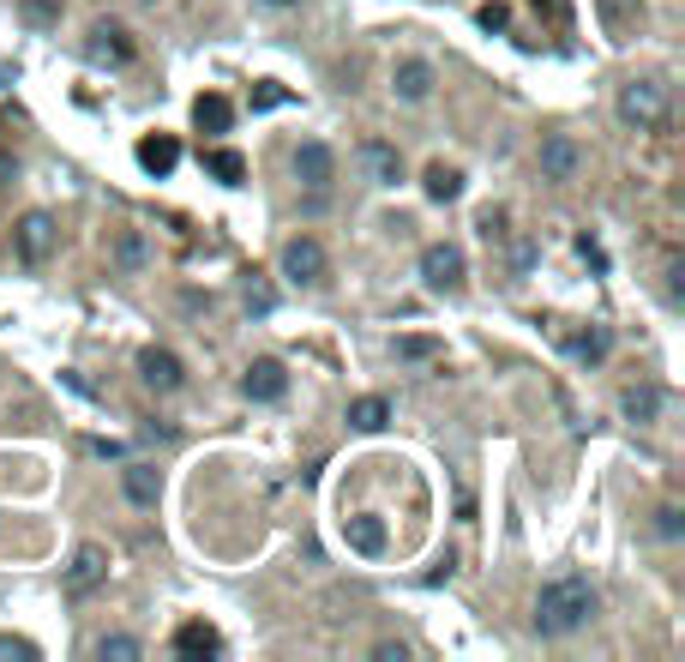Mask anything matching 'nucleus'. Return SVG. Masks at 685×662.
<instances>
[{
    "label": "nucleus",
    "mask_w": 685,
    "mask_h": 662,
    "mask_svg": "<svg viewBox=\"0 0 685 662\" xmlns=\"http://www.w3.org/2000/svg\"><path fill=\"white\" fill-rule=\"evenodd\" d=\"M589 614H595V590L583 585V578H554V585H542V597H535V633L566 638V633H578Z\"/></svg>",
    "instance_id": "1"
},
{
    "label": "nucleus",
    "mask_w": 685,
    "mask_h": 662,
    "mask_svg": "<svg viewBox=\"0 0 685 662\" xmlns=\"http://www.w3.org/2000/svg\"><path fill=\"white\" fill-rule=\"evenodd\" d=\"M620 121L637 133H656L661 121H668V85H656V78H632L620 91Z\"/></svg>",
    "instance_id": "2"
},
{
    "label": "nucleus",
    "mask_w": 685,
    "mask_h": 662,
    "mask_svg": "<svg viewBox=\"0 0 685 662\" xmlns=\"http://www.w3.org/2000/svg\"><path fill=\"white\" fill-rule=\"evenodd\" d=\"M464 277H469L464 247H452V241L421 247V284L433 289V296H457V289H464Z\"/></svg>",
    "instance_id": "3"
},
{
    "label": "nucleus",
    "mask_w": 685,
    "mask_h": 662,
    "mask_svg": "<svg viewBox=\"0 0 685 662\" xmlns=\"http://www.w3.org/2000/svg\"><path fill=\"white\" fill-rule=\"evenodd\" d=\"M13 247H18V260H25V265L49 260V253H54V217H49V211H25L18 229H13Z\"/></svg>",
    "instance_id": "4"
},
{
    "label": "nucleus",
    "mask_w": 685,
    "mask_h": 662,
    "mask_svg": "<svg viewBox=\"0 0 685 662\" xmlns=\"http://www.w3.org/2000/svg\"><path fill=\"white\" fill-rule=\"evenodd\" d=\"M325 272H331V260H325V247L313 241V235H295V241L283 247V277H295V284H325Z\"/></svg>",
    "instance_id": "5"
},
{
    "label": "nucleus",
    "mask_w": 685,
    "mask_h": 662,
    "mask_svg": "<svg viewBox=\"0 0 685 662\" xmlns=\"http://www.w3.org/2000/svg\"><path fill=\"white\" fill-rule=\"evenodd\" d=\"M103 578H109V548L78 542L73 560H66V590H73V597H85V590H97Z\"/></svg>",
    "instance_id": "6"
},
{
    "label": "nucleus",
    "mask_w": 685,
    "mask_h": 662,
    "mask_svg": "<svg viewBox=\"0 0 685 662\" xmlns=\"http://www.w3.org/2000/svg\"><path fill=\"white\" fill-rule=\"evenodd\" d=\"M85 61L91 66H127L132 61V37L120 25H91V37H85Z\"/></svg>",
    "instance_id": "7"
},
{
    "label": "nucleus",
    "mask_w": 685,
    "mask_h": 662,
    "mask_svg": "<svg viewBox=\"0 0 685 662\" xmlns=\"http://www.w3.org/2000/svg\"><path fill=\"white\" fill-rule=\"evenodd\" d=\"M433 85H440V78H433V61H421V54H409V61L391 66V91H397L403 103H427Z\"/></svg>",
    "instance_id": "8"
},
{
    "label": "nucleus",
    "mask_w": 685,
    "mask_h": 662,
    "mask_svg": "<svg viewBox=\"0 0 685 662\" xmlns=\"http://www.w3.org/2000/svg\"><path fill=\"white\" fill-rule=\"evenodd\" d=\"M295 175H301V187H331V175H337V157H331V145L325 139H307V145H295Z\"/></svg>",
    "instance_id": "9"
},
{
    "label": "nucleus",
    "mask_w": 685,
    "mask_h": 662,
    "mask_svg": "<svg viewBox=\"0 0 685 662\" xmlns=\"http://www.w3.org/2000/svg\"><path fill=\"white\" fill-rule=\"evenodd\" d=\"M241 391H246V398H253V403H277V398H283V391H289V367L265 355V362H253V367H246V374H241Z\"/></svg>",
    "instance_id": "10"
},
{
    "label": "nucleus",
    "mask_w": 685,
    "mask_h": 662,
    "mask_svg": "<svg viewBox=\"0 0 685 662\" xmlns=\"http://www.w3.org/2000/svg\"><path fill=\"white\" fill-rule=\"evenodd\" d=\"M578 170H583V145L578 139H566V133L542 139V175H547V182H571Z\"/></svg>",
    "instance_id": "11"
},
{
    "label": "nucleus",
    "mask_w": 685,
    "mask_h": 662,
    "mask_svg": "<svg viewBox=\"0 0 685 662\" xmlns=\"http://www.w3.org/2000/svg\"><path fill=\"white\" fill-rule=\"evenodd\" d=\"M139 379L151 391H181L187 367H181V355H175V350H144L139 355Z\"/></svg>",
    "instance_id": "12"
},
{
    "label": "nucleus",
    "mask_w": 685,
    "mask_h": 662,
    "mask_svg": "<svg viewBox=\"0 0 685 662\" xmlns=\"http://www.w3.org/2000/svg\"><path fill=\"white\" fill-rule=\"evenodd\" d=\"M361 163H367V175H373L379 187H397L403 182V157H397V145H385V139H367L361 145Z\"/></svg>",
    "instance_id": "13"
},
{
    "label": "nucleus",
    "mask_w": 685,
    "mask_h": 662,
    "mask_svg": "<svg viewBox=\"0 0 685 662\" xmlns=\"http://www.w3.org/2000/svg\"><path fill=\"white\" fill-rule=\"evenodd\" d=\"M661 386H649V379H637V386H625L620 391V410H625V422H656L661 416Z\"/></svg>",
    "instance_id": "14"
},
{
    "label": "nucleus",
    "mask_w": 685,
    "mask_h": 662,
    "mask_svg": "<svg viewBox=\"0 0 685 662\" xmlns=\"http://www.w3.org/2000/svg\"><path fill=\"white\" fill-rule=\"evenodd\" d=\"M181 163V145L168 139V133H151V139H139V170L144 175H168Z\"/></svg>",
    "instance_id": "15"
},
{
    "label": "nucleus",
    "mask_w": 685,
    "mask_h": 662,
    "mask_svg": "<svg viewBox=\"0 0 685 662\" xmlns=\"http://www.w3.org/2000/svg\"><path fill=\"white\" fill-rule=\"evenodd\" d=\"M175 650H181V657H217L223 638H217V626L187 621V626H175Z\"/></svg>",
    "instance_id": "16"
},
{
    "label": "nucleus",
    "mask_w": 685,
    "mask_h": 662,
    "mask_svg": "<svg viewBox=\"0 0 685 662\" xmlns=\"http://www.w3.org/2000/svg\"><path fill=\"white\" fill-rule=\"evenodd\" d=\"M193 127L199 133H229L234 127V103H229V97H217V91L199 97V103H193Z\"/></svg>",
    "instance_id": "17"
},
{
    "label": "nucleus",
    "mask_w": 685,
    "mask_h": 662,
    "mask_svg": "<svg viewBox=\"0 0 685 662\" xmlns=\"http://www.w3.org/2000/svg\"><path fill=\"white\" fill-rule=\"evenodd\" d=\"M120 488H127L132 507H156L163 482H156V470H151V464H127V470H120Z\"/></svg>",
    "instance_id": "18"
},
{
    "label": "nucleus",
    "mask_w": 685,
    "mask_h": 662,
    "mask_svg": "<svg viewBox=\"0 0 685 662\" xmlns=\"http://www.w3.org/2000/svg\"><path fill=\"white\" fill-rule=\"evenodd\" d=\"M343 536H350L355 554H379V548H385V524H379L373 512H355V519L343 524Z\"/></svg>",
    "instance_id": "19"
},
{
    "label": "nucleus",
    "mask_w": 685,
    "mask_h": 662,
    "mask_svg": "<svg viewBox=\"0 0 685 662\" xmlns=\"http://www.w3.org/2000/svg\"><path fill=\"white\" fill-rule=\"evenodd\" d=\"M151 265V247H144L139 229H120L115 235V272H144Z\"/></svg>",
    "instance_id": "20"
},
{
    "label": "nucleus",
    "mask_w": 685,
    "mask_h": 662,
    "mask_svg": "<svg viewBox=\"0 0 685 662\" xmlns=\"http://www.w3.org/2000/svg\"><path fill=\"white\" fill-rule=\"evenodd\" d=\"M457 193H464V175H457L452 163H427V199H433V205H452Z\"/></svg>",
    "instance_id": "21"
},
{
    "label": "nucleus",
    "mask_w": 685,
    "mask_h": 662,
    "mask_svg": "<svg viewBox=\"0 0 685 662\" xmlns=\"http://www.w3.org/2000/svg\"><path fill=\"white\" fill-rule=\"evenodd\" d=\"M385 422H391V403H385V398H355V403H350V428L379 434Z\"/></svg>",
    "instance_id": "22"
},
{
    "label": "nucleus",
    "mask_w": 685,
    "mask_h": 662,
    "mask_svg": "<svg viewBox=\"0 0 685 662\" xmlns=\"http://www.w3.org/2000/svg\"><path fill=\"white\" fill-rule=\"evenodd\" d=\"M205 170L217 175L223 187H241L246 182V157L241 151H205Z\"/></svg>",
    "instance_id": "23"
},
{
    "label": "nucleus",
    "mask_w": 685,
    "mask_h": 662,
    "mask_svg": "<svg viewBox=\"0 0 685 662\" xmlns=\"http://www.w3.org/2000/svg\"><path fill=\"white\" fill-rule=\"evenodd\" d=\"M608 350H613V338L608 332H601V325H589V332H578V338H571V355H578V362H608Z\"/></svg>",
    "instance_id": "24"
},
{
    "label": "nucleus",
    "mask_w": 685,
    "mask_h": 662,
    "mask_svg": "<svg viewBox=\"0 0 685 662\" xmlns=\"http://www.w3.org/2000/svg\"><path fill=\"white\" fill-rule=\"evenodd\" d=\"M97 657L103 662H132V657H144V645L139 638H127V633H103L97 638Z\"/></svg>",
    "instance_id": "25"
},
{
    "label": "nucleus",
    "mask_w": 685,
    "mask_h": 662,
    "mask_svg": "<svg viewBox=\"0 0 685 662\" xmlns=\"http://www.w3.org/2000/svg\"><path fill=\"white\" fill-rule=\"evenodd\" d=\"M397 355L403 362H433V355H440V338H397Z\"/></svg>",
    "instance_id": "26"
},
{
    "label": "nucleus",
    "mask_w": 685,
    "mask_h": 662,
    "mask_svg": "<svg viewBox=\"0 0 685 662\" xmlns=\"http://www.w3.org/2000/svg\"><path fill=\"white\" fill-rule=\"evenodd\" d=\"M61 7H66V0H25L18 13H25L30 25H54V18H61Z\"/></svg>",
    "instance_id": "27"
},
{
    "label": "nucleus",
    "mask_w": 685,
    "mask_h": 662,
    "mask_svg": "<svg viewBox=\"0 0 685 662\" xmlns=\"http://www.w3.org/2000/svg\"><path fill=\"white\" fill-rule=\"evenodd\" d=\"M656 536L680 542V536H685V512H680V507H661V512H656Z\"/></svg>",
    "instance_id": "28"
},
{
    "label": "nucleus",
    "mask_w": 685,
    "mask_h": 662,
    "mask_svg": "<svg viewBox=\"0 0 685 662\" xmlns=\"http://www.w3.org/2000/svg\"><path fill=\"white\" fill-rule=\"evenodd\" d=\"M475 18H481V30H505V25H511V7H505V0H487Z\"/></svg>",
    "instance_id": "29"
},
{
    "label": "nucleus",
    "mask_w": 685,
    "mask_h": 662,
    "mask_svg": "<svg viewBox=\"0 0 685 662\" xmlns=\"http://www.w3.org/2000/svg\"><path fill=\"white\" fill-rule=\"evenodd\" d=\"M277 103H289L283 85H259V91H253V109H277Z\"/></svg>",
    "instance_id": "30"
},
{
    "label": "nucleus",
    "mask_w": 685,
    "mask_h": 662,
    "mask_svg": "<svg viewBox=\"0 0 685 662\" xmlns=\"http://www.w3.org/2000/svg\"><path fill=\"white\" fill-rule=\"evenodd\" d=\"M481 235H487V241H499V235H505V211H481Z\"/></svg>",
    "instance_id": "31"
},
{
    "label": "nucleus",
    "mask_w": 685,
    "mask_h": 662,
    "mask_svg": "<svg viewBox=\"0 0 685 662\" xmlns=\"http://www.w3.org/2000/svg\"><path fill=\"white\" fill-rule=\"evenodd\" d=\"M0 657H37V645H25V638H0Z\"/></svg>",
    "instance_id": "32"
},
{
    "label": "nucleus",
    "mask_w": 685,
    "mask_h": 662,
    "mask_svg": "<svg viewBox=\"0 0 685 662\" xmlns=\"http://www.w3.org/2000/svg\"><path fill=\"white\" fill-rule=\"evenodd\" d=\"M578 253H583V260H589V265H595V272H601V265H608V253H601V247H595V241H589V235H583V241H578Z\"/></svg>",
    "instance_id": "33"
},
{
    "label": "nucleus",
    "mask_w": 685,
    "mask_h": 662,
    "mask_svg": "<svg viewBox=\"0 0 685 662\" xmlns=\"http://www.w3.org/2000/svg\"><path fill=\"white\" fill-rule=\"evenodd\" d=\"M246 313H271V289H246Z\"/></svg>",
    "instance_id": "34"
},
{
    "label": "nucleus",
    "mask_w": 685,
    "mask_h": 662,
    "mask_svg": "<svg viewBox=\"0 0 685 662\" xmlns=\"http://www.w3.org/2000/svg\"><path fill=\"white\" fill-rule=\"evenodd\" d=\"M373 657H379V662H403V657H409V645H391V638H385V645H379Z\"/></svg>",
    "instance_id": "35"
},
{
    "label": "nucleus",
    "mask_w": 685,
    "mask_h": 662,
    "mask_svg": "<svg viewBox=\"0 0 685 662\" xmlns=\"http://www.w3.org/2000/svg\"><path fill=\"white\" fill-rule=\"evenodd\" d=\"M91 452H97V458H127V446H120V440H97Z\"/></svg>",
    "instance_id": "36"
},
{
    "label": "nucleus",
    "mask_w": 685,
    "mask_h": 662,
    "mask_svg": "<svg viewBox=\"0 0 685 662\" xmlns=\"http://www.w3.org/2000/svg\"><path fill=\"white\" fill-rule=\"evenodd\" d=\"M13 175H18V163H13V157H7V151H0V187L13 182Z\"/></svg>",
    "instance_id": "37"
},
{
    "label": "nucleus",
    "mask_w": 685,
    "mask_h": 662,
    "mask_svg": "<svg viewBox=\"0 0 685 662\" xmlns=\"http://www.w3.org/2000/svg\"><path fill=\"white\" fill-rule=\"evenodd\" d=\"M265 7H295V0H265Z\"/></svg>",
    "instance_id": "38"
}]
</instances>
